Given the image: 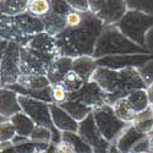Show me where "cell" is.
<instances>
[{
    "mask_svg": "<svg viewBox=\"0 0 153 153\" xmlns=\"http://www.w3.org/2000/svg\"><path fill=\"white\" fill-rule=\"evenodd\" d=\"M103 28V22L96 15L86 12L80 26L66 28L55 37L60 49V55L70 56L72 59L85 55L93 56L97 39Z\"/></svg>",
    "mask_w": 153,
    "mask_h": 153,
    "instance_id": "obj_1",
    "label": "cell"
},
{
    "mask_svg": "<svg viewBox=\"0 0 153 153\" xmlns=\"http://www.w3.org/2000/svg\"><path fill=\"white\" fill-rule=\"evenodd\" d=\"M94 81L107 94V103L113 105L118 99L127 97L136 90L146 88V83L135 68L113 70L98 66L92 76Z\"/></svg>",
    "mask_w": 153,
    "mask_h": 153,
    "instance_id": "obj_2",
    "label": "cell"
},
{
    "mask_svg": "<svg viewBox=\"0 0 153 153\" xmlns=\"http://www.w3.org/2000/svg\"><path fill=\"white\" fill-rule=\"evenodd\" d=\"M42 32H44L42 19L34 17L28 12L16 16L0 15V38L4 41L25 47L33 36Z\"/></svg>",
    "mask_w": 153,
    "mask_h": 153,
    "instance_id": "obj_3",
    "label": "cell"
},
{
    "mask_svg": "<svg viewBox=\"0 0 153 153\" xmlns=\"http://www.w3.org/2000/svg\"><path fill=\"white\" fill-rule=\"evenodd\" d=\"M132 54H151L147 49L138 47L127 37H125L117 26H104L99 34L93 58L100 59L114 55H132Z\"/></svg>",
    "mask_w": 153,
    "mask_h": 153,
    "instance_id": "obj_4",
    "label": "cell"
},
{
    "mask_svg": "<svg viewBox=\"0 0 153 153\" xmlns=\"http://www.w3.org/2000/svg\"><path fill=\"white\" fill-rule=\"evenodd\" d=\"M115 26L130 41L146 49L147 33L153 28V15L142 10L129 9Z\"/></svg>",
    "mask_w": 153,
    "mask_h": 153,
    "instance_id": "obj_5",
    "label": "cell"
},
{
    "mask_svg": "<svg viewBox=\"0 0 153 153\" xmlns=\"http://www.w3.org/2000/svg\"><path fill=\"white\" fill-rule=\"evenodd\" d=\"M19 103L21 107V110L28 115L36 125L38 126H45L52 129L54 132L53 136V143L56 145L61 141V132L58 131L54 125H53V120H52V115H50V108H49V103H45L43 100H38L31 97H26L19 94Z\"/></svg>",
    "mask_w": 153,
    "mask_h": 153,
    "instance_id": "obj_6",
    "label": "cell"
},
{
    "mask_svg": "<svg viewBox=\"0 0 153 153\" xmlns=\"http://www.w3.org/2000/svg\"><path fill=\"white\" fill-rule=\"evenodd\" d=\"M92 115L94 119V123L98 127L103 137L111 145L115 143L117 138L120 136V134L124 131L125 127L129 125L124 121H121L113 110V107L108 103L103 104L99 108H96L92 110Z\"/></svg>",
    "mask_w": 153,
    "mask_h": 153,
    "instance_id": "obj_7",
    "label": "cell"
},
{
    "mask_svg": "<svg viewBox=\"0 0 153 153\" xmlns=\"http://www.w3.org/2000/svg\"><path fill=\"white\" fill-rule=\"evenodd\" d=\"M21 45L15 42H7L4 55L0 60V87H10L17 83L20 70Z\"/></svg>",
    "mask_w": 153,
    "mask_h": 153,
    "instance_id": "obj_8",
    "label": "cell"
},
{
    "mask_svg": "<svg viewBox=\"0 0 153 153\" xmlns=\"http://www.w3.org/2000/svg\"><path fill=\"white\" fill-rule=\"evenodd\" d=\"M28 52H31L34 56L42 60L47 66H49L56 58L60 55V49L54 36H50L47 32L38 33L33 36L30 42L25 45Z\"/></svg>",
    "mask_w": 153,
    "mask_h": 153,
    "instance_id": "obj_9",
    "label": "cell"
},
{
    "mask_svg": "<svg viewBox=\"0 0 153 153\" xmlns=\"http://www.w3.org/2000/svg\"><path fill=\"white\" fill-rule=\"evenodd\" d=\"M72 9L65 0H50L49 14L42 19L44 25V32L56 37L66 30V16Z\"/></svg>",
    "mask_w": 153,
    "mask_h": 153,
    "instance_id": "obj_10",
    "label": "cell"
},
{
    "mask_svg": "<svg viewBox=\"0 0 153 153\" xmlns=\"http://www.w3.org/2000/svg\"><path fill=\"white\" fill-rule=\"evenodd\" d=\"M77 134L91 146L93 153H109L111 143H109L98 130L92 113L80 123Z\"/></svg>",
    "mask_w": 153,
    "mask_h": 153,
    "instance_id": "obj_11",
    "label": "cell"
},
{
    "mask_svg": "<svg viewBox=\"0 0 153 153\" xmlns=\"http://www.w3.org/2000/svg\"><path fill=\"white\" fill-rule=\"evenodd\" d=\"M153 59L152 54H132V55H114L96 59L98 66L113 70H121L127 68L140 69Z\"/></svg>",
    "mask_w": 153,
    "mask_h": 153,
    "instance_id": "obj_12",
    "label": "cell"
},
{
    "mask_svg": "<svg viewBox=\"0 0 153 153\" xmlns=\"http://www.w3.org/2000/svg\"><path fill=\"white\" fill-rule=\"evenodd\" d=\"M68 100L80 102L93 110L107 103V94L94 81L91 80L90 82H86L80 91L69 94Z\"/></svg>",
    "mask_w": 153,
    "mask_h": 153,
    "instance_id": "obj_13",
    "label": "cell"
},
{
    "mask_svg": "<svg viewBox=\"0 0 153 153\" xmlns=\"http://www.w3.org/2000/svg\"><path fill=\"white\" fill-rule=\"evenodd\" d=\"M129 10L126 0H105L97 17L103 22L104 26H115Z\"/></svg>",
    "mask_w": 153,
    "mask_h": 153,
    "instance_id": "obj_14",
    "label": "cell"
},
{
    "mask_svg": "<svg viewBox=\"0 0 153 153\" xmlns=\"http://www.w3.org/2000/svg\"><path fill=\"white\" fill-rule=\"evenodd\" d=\"M147 137V135L138 132L131 124H129L117 138L114 145L120 153H132L138 147V145L143 142Z\"/></svg>",
    "mask_w": 153,
    "mask_h": 153,
    "instance_id": "obj_15",
    "label": "cell"
},
{
    "mask_svg": "<svg viewBox=\"0 0 153 153\" xmlns=\"http://www.w3.org/2000/svg\"><path fill=\"white\" fill-rule=\"evenodd\" d=\"M50 115H52L53 125L60 132H77L80 123L76 121L70 114H68L59 104H49Z\"/></svg>",
    "mask_w": 153,
    "mask_h": 153,
    "instance_id": "obj_16",
    "label": "cell"
},
{
    "mask_svg": "<svg viewBox=\"0 0 153 153\" xmlns=\"http://www.w3.org/2000/svg\"><path fill=\"white\" fill-rule=\"evenodd\" d=\"M22 111L19 103V93L9 87H0V117L10 119Z\"/></svg>",
    "mask_w": 153,
    "mask_h": 153,
    "instance_id": "obj_17",
    "label": "cell"
},
{
    "mask_svg": "<svg viewBox=\"0 0 153 153\" xmlns=\"http://www.w3.org/2000/svg\"><path fill=\"white\" fill-rule=\"evenodd\" d=\"M20 70L21 75H47L48 66L25 47H21Z\"/></svg>",
    "mask_w": 153,
    "mask_h": 153,
    "instance_id": "obj_18",
    "label": "cell"
},
{
    "mask_svg": "<svg viewBox=\"0 0 153 153\" xmlns=\"http://www.w3.org/2000/svg\"><path fill=\"white\" fill-rule=\"evenodd\" d=\"M72 58L70 56H59L56 58L47 70V77L50 85H60L62 79L72 70Z\"/></svg>",
    "mask_w": 153,
    "mask_h": 153,
    "instance_id": "obj_19",
    "label": "cell"
},
{
    "mask_svg": "<svg viewBox=\"0 0 153 153\" xmlns=\"http://www.w3.org/2000/svg\"><path fill=\"white\" fill-rule=\"evenodd\" d=\"M97 68L98 65L93 56H77L72 60V71L77 74L85 81V83L92 80V76Z\"/></svg>",
    "mask_w": 153,
    "mask_h": 153,
    "instance_id": "obj_20",
    "label": "cell"
},
{
    "mask_svg": "<svg viewBox=\"0 0 153 153\" xmlns=\"http://www.w3.org/2000/svg\"><path fill=\"white\" fill-rule=\"evenodd\" d=\"M10 121L15 126L17 136L23 137V138H30L31 134L33 132L34 127H36L34 121L28 115H26L23 111H20L17 114H15L14 117H11Z\"/></svg>",
    "mask_w": 153,
    "mask_h": 153,
    "instance_id": "obj_21",
    "label": "cell"
},
{
    "mask_svg": "<svg viewBox=\"0 0 153 153\" xmlns=\"http://www.w3.org/2000/svg\"><path fill=\"white\" fill-rule=\"evenodd\" d=\"M17 85L28 91H38L50 87L47 75H21L17 81Z\"/></svg>",
    "mask_w": 153,
    "mask_h": 153,
    "instance_id": "obj_22",
    "label": "cell"
},
{
    "mask_svg": "<svg viewBox=\"0 0 153 153\" xmlns=\"http://www.w3.org/2000/svg\"><path fill=\"white\" fill-rule=\"evenodd\" d=\"M131 125L135 129L143 135L151 136L153 131V108L149 107L148 109L136 114V117Z\"/></svg>",
    "mask_w": 153,
    "mask_h": 153,
    "instance_id": "obj_23",
    "label": "cell"
},
{
    "mask_svg": "<svg viewBox=\"0 0 153 153\" xmlns=\"http://www.w3.org/2000/svg\"><path fill=\"white\" fill-rule=\"evenodd\" d=\"M59 105L68 114H70L77 123H81L82 120H85L92 113V109L90 107H87V105L80 103V102H76V100H66V102H64L62 104H59Z\"/></svg>",
    "mask_w": 153,
    "mask_h": 153,
    "instance_id": "obj_24",
    "label": "cell"
},
{
    "mask_svg": "<svg viewBox=\"0 0 153 153\" xmlns=\"http://www.w3.org/2000/svg\"><path fill=\"white\" fill-rule=\"evenodd\" d=\"M126 100L129 102L130 107L132 108V110L138 114L146 109H148L149 105V100H148V96L146 92V88H141V90H136L134 92H131L127 97H125Z\"/></svg>",
    "mask_w": 153,
    "mask_h": 153,
    "instance_id": "obj_25",
    "label": "cell"
},
{
    "mask_svg": "<svg viewBox=\"0 0 153 153\" xmlns=\"http://www.w3.org/2000/svg\"><path fill=\"white\" fill-rule=\"evenodd\" d=\"M61 140L66 141L75 153H93L91 146L77 132H61Z\"/></svg>",
    "mask_w": 153,
    "mask_h": 153,
    "instance_id": "obj_26",
    "label": "cell"
},
{
    "mask_svg": "<svg viewBox=\"0 0 153 153\" xmlns=\"http://www.w3.org/2000/svg\"><path fill=\"white\" fill-rule=\"evenodd\" d=\"M113 110L115 113V115L124 123L126 124H131L136 117V113L132 110V108L130 107L129 102L126 100V98H121L118 99L113 105Z\"/></svg>",
    "mask_w": 153,
    "mask_h": 153,
    "instance_id": "obj_27",
    "label": "cell"
},
{
    "mask_svg": "<svg viewBox=\"0 0 153 153\" xmlns=\"http://www.w3.org/2000/svg\"><path fill=\"white\" fill-rule=\"evenodd\" d=\"M28 0H6L0 3V15L6 16H16L23 14L27 10Z\"/></svg>",
    "mask_w": 153,
    "mask_h": 153,
    "instance_id": "obj_28",
    "label": "cell"
},
{
    "mask_svg": "<svg viewBox=\"0 0 153 153\" xmlns=\"http://www.w3.org/2000/svg\"><path fill=\"white\" fill-rule=\"evenodd\" d=\"M53 136H54V132H53L52 129L45 127V126L36 125L33 132L30 136V140L32 142L37 143V145H47V146H49V145L53 143Z\"/></svg>",
    "mask_w": 153,
    "mask_h": 153,
    "instance_id": "obj_29",
    "label": "cell"
},
{
    "mask_svg": "<svg viewBox=\"0 0 153 153\" xmlns=\"http://www.w3.org/2000/svg\"><path fill=\"white\" fill-rule=\"evenodd\" d=\"M50 11V0H28L26 12L34 17L43 19Z\"/></svg>",
    "mask_w": 153,
    "mask_h": 153,
    "instance_id": "obj_30",
    "label": "cell"
},
{
    "mask_svg": "<svg viewBox=\"0 0 153 153\" xmlns=\"http://www.w3.org/2000/svg\"><path fill=\"white\" fill-rule=\"evenodd\" d=\"M60 85L65 88V91L69 94H71V93H75V92L80 91L81 88L83 87V85H85V81L80 77L77 74L71 70L68 75H65V77L62 79Z\"/></svg>",
    "mask_w": 153,
    "mask_h": 153,
    "instance_id": "obj_31",
    "label": "cell"
},
{
    "mask_svg": "<svg viewBox=\"0 0 153 153\" xmlns=\"http://www.w3.org/2000/svg\"><path fill=\"white\" fill-rule=\"evenodd\" d=\"M17 136L15 126L12 125L10 119H4L0 121V143L12 142Z\"/></svg>",
    "mask_w": 153,
    "mask_h": 153,
    "instance_id": "obj_32",
    "label": "cell"
},
{
    "mask_svg": "<svg viewBox=\"0 0 153 153\" xmlns=\"http://www.w3.org/2000/svg\"><path fill=\"white\" fill-rule=\"evenodd\" d=\"M50 93H52L53 103L55 104H62L69 98V93L61 85H52L50 86Z\"/></svg>",
    "mask_w": 153,
    "mask_h": 153,
    "instance_id": "obj_33",
    "label": "cell"
},
{
    "mask_svg": "<svg viewBox=\"0 0 153 153\" xmlns=\"http://www.w3.org/2000/svg\"><path fill=\"white\" fill-rule=\"evenodd\" d=\"M140 75L142 76V79L146 83V86H148L149 83L153 82V59L149 60L146 65H143L142 68H140L137 69Z\"/></svg>",
    "mask_w": 153,
    "mask_h": 153,
    "instance_id": "obj_34",
    "label": "cell"
},
{
    "mask_svg": "<svg viewBox=\"0 0 153 153\" xmlns=\"http://www.w3.org/2000/svg\"><path fill=\"white\" fill-rule=\"evenodd\" d=\"M83 15L85 14H80L77 11H70L68 16H66V28H75L80 26L83 21Z\"/></svg>",
    "mask_w": 153,
    "mask_h": 153,
    "instance_id": "obj_35",
    "label": "cell"
},
{
    "mask_svg": "<svg viewBox=\"0 0 153 153\" xmlns=\"http://www.w3.org/2000/svg\"><path fill=\"white\" fill-rule=\"evenodd\" d=\"M69 4V6L74 10L77 11L80 14H86L90 12V7H88V0H65Z\"/></svg>",
    "mask_w": 153,
    "mask_h": 153,
    "instance_id": "obj_36",
    "label": "cell"
},
{
    "mask_svg": "<svg viewBox=\"0 0 153 153\" xmlns=\"http://www.w3.org/2000/svg\"><path fill=\"white\" fill-rule=\"evenodd\" d=\"M105 0H88V7H90V12L93 15H98L102 7L104 6Z\"/></svg>",
    "mask_w": 153,
    "mask_h": 153,
    "instance_id": "obj_37",
    "label": "cell"
},
{
    "mask_svg": "<svg viewBox=\"0 0 153 153\" xmlns=\"http://www.w3.org/2000/svg\"><path fill=\"white\" fill-rule=\"evenodd\" d=\"M55 153H75V152L66 141L61 140L59 143L55 145Z\"/></svg>",
    "mask_w": 153,
    "mask_h": 153,
    "instance_id": "obj_38",
    "label": "cell"
},
{
    "mask_svg": "<svg viewBox=\"0 0 153 153\" xmlns=\"http://www.w3.org/2000/svg\"><path fill=\"white\" fill-rule=\"evenodd\" d=\"M146 92H147V96H148L149 105L153 108V82H152V83H149V85L146 87Z\"/></svg>",
    "mask_w": 153,
    "mask_h": 153,
    "instance_id": "obj_39",
    "label": "cell"
},
{
    "mask_svg": "<svg viewBox=\"0 0 153 153\" xmlns=\"http://www.w3.org/2000/svg\"><path fill=\"white\" fill-rule=\"evenodd\" d=\"M147 153H153V135L148 137V151Z\"/></svg>",
    "mask_w": 153,
    "mask_h": 153,
    "instance_id": "obj_40",
    "label": "cell"
},
{
    "mask_svg": "<svg viewBox=\"0 0 153 153\" xmlns=\"http://www.w3.org/2000/svg\"><path fill=\"white\" fill-rule=\"evenodd\" d=\"M45 153H55V145H54V143L50 145L49 148L45 151Z\"/></svg>",
    "mask_w": 153,
    "mask_h": 153,
    "instance_id": "obj_41",
    "label": "cell"
},
{
    "mask_svg": "<svg viewBox=\"0 0 153 153\" xmlns=\"http://www.w3.org/2000/svg\"><path fill=\"white\" fill-rule=\"evenodd\" d=\"M4 1H6V0H0V3H4Z\"/></svg>",
    "mask_w": 153,
    "mask_h": 153,
    "instance_id": "obj_42",
    "label": "cell"
},
{
    "mask_svg": "<svg viewBox=\"0 0 153 153\" xmlns=\"http://www.w3.org/2000/svg\"><path fill=\"white\" fill-rule=\"evenodd\" d=\"M132 153H141V152H132Z\"/></svg>",
    "mask_w": 153,
    "mask_h": 153,
    "instance_id": "obj_43",
    "label": "cell"
},
{
    "mask_svg": "<svg viewBox=\"0 0 153 153\" xmlns=\"http://www.w3.org/2000/svg\"><path fill=\"white\" fill-rule=\"evenodd\" d=\"M1 41H3V39H1V38H0V42H1Z\"/></svg>",
    "mask_w": 153,
    "mask_h": 153,
    "instance_id": "obj_44",
    "label": "cell"
}]
</instances>
